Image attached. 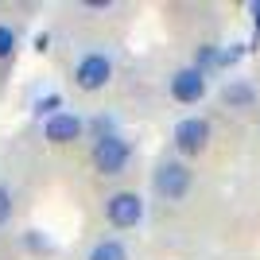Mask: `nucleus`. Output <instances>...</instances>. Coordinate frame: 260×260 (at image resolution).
<instances>
[{
	"instance_id": "nucleus-13",
	"label": "nucleus",
	"mask_w": 260,
	"mask_h": 260,
	"mask_svg": "<svg viewBox=\"0 0 260 260\" xmlns=\"http://www.w3.org/2000/svg\"><path fill=\"white\" fill-rule=\"evenodd\" d=\"M89 128H93V136H98V140H105V136H117V124H113L109 117H98Z\"/></svg>"
},
{
	"instance_id": "nucleus-3",
	"label": "nucleus",
	"mask_w": 260,
	"mask_h": 260,
	"mask_svg": "<svg viewBox=\"0 0 260 260\" xmlns=\"http://www.w3.org/2000/svg\"><path fill=\"white\" fill-rule=\"evenodd\" d=\"M105 217H109V225H113V229H132V225H140V217H144V198L132 194V190H117V194L105 202Z\"/></svg>"
},
{
	"instance_id": "nucleus-4",
	"label": "nucleus",
	"mask_w": 260,
	"mask_h": 260,
	"mask_svg": "<svg viewBox=\"0 0 260 260\" xmlns=\"http://www.w3.org/2000/svg\"><path fill=\"white\" fill-rule=\"evenodd\" d=\"M113 78V62H109V54H101V51H93V54H82L78 58V70H74V82L82 89H101Z\"/></svg>"
},
{
	"instance_id": "nucleus-8",
	"label": "nucleus",
	"mask_w": 260,
	"mask_h": 260,
	"mask_svg": "<svg viewBox=\"0 0 260 260\" xmlns=\"http://www.w3.org/2000/svg\"><path fill=\"white\" fill-rule=\"evenodd\" d=\"M221 101H225L229 109H249V105H256V86H252V82H245V78H237V82H225V89H221Z\"/></svg>"
},
{
	"instance_id": "nucleus-12",
	"label": "nucleus",
	"mask_w": 260,
	"mask_h": 260,
	"mask_svg": "<svg viewBox=\"0 0 260 260\" xmlns=\"http://www.w3.org/2000/svg\"><path fill=\"white\" fill-rule=\"evenodd\" d=\"M245 51H249L245 43H229L225 51H221V66H233V62H241V58H245Z\"/></svg>"
},
{
	"instance_id": "nucleus-16",
	"label": "nucleus",
	"mask_w": 260,
	"mask_h": 260,
	"mask_svg": "<svg viewBox=\"0 0 260 260\" xmlns=\"http://www.w3.org/2000/svg\"><path fill=\"white\" fill-rule=\"evenodd\" d=\"M249 12H252V20H256V31H260V0H252Z\"/></svg>"
},
{
	"instance_id": "nucleus-9",
	"label": "nucleus",
	"mask_w": 260,
	"mask_h": 260,
	"mask_svg": "<svg viewBox=\"0 0 260 260\" xmlns=\"http://www.w3.org/2000/svg\"><path fill=\"white\" fill-rule=\"evenodd\" d=\"M89 260H128V252H124L120 241H101V245H93Z\"/></svg>"
},
{
	"instance_id": "nucleus-14",
	"label": "nucleus",
	"mask_w": 260,
	"mask_h": 260,
	"mask_svg": "<svg viewBox=\"0 0 260 260\" xmlns=\"http://www.w3.org/2000/svg\"><path fill=\"white\" fill-rule=\"evenodd\" d=\"M12 47H16V31L0 23V58H8V54H12Z\"/></svg>"
},
{
	"instance_id": "nucleus-5",
	"label": "nucleus",
	"mask_w": 260,
	"mask_h": 260,
	"mask_svg": "<svg viewBox=\"0 0 260 260\" xmlns=\"http://www.w3.org/2000/svg\"><path fill=\"white\" fill-rule=\"evenodd\" d=\"M206 144H210V120L202 117H186L175 124V148L183 155H198V152H206Z\"/></svg>"
},
{
	"instance_id": "nucleus-7",
	"label": "nucleus",
	"mask_w": 260,
	"mask_h": 260,
	"mask_svg": "<svg viewBox=\"0 0 260 260\" xmlns=\"http://www.w3.org/2000/svg\"><path fill=\"white\" fill-rule=\"evenodd\" d=\"M82 128H86V120L74 117V113H54L51 120H43V132L51 144H74L82 136Z\"/></svg>"
},
{
	"instance_id": "nucleus-2",
	"label": "nucleus",
	"mask_w": 260,
	"mask_h": 260,
	"mask_svg": "<svg viewBox=\"0 0 260 260\" xmlns=\"http://www.w3.org/2000/svg\"><path fill=\"white\" fill-rule=\"evenodd\" d=\"M93 167L98 175H120L132 159V144L124 136H105V140H93Z\"/></svg>"
},
{
	"instance_id": "nucleus-1",
	"label": "nucleus",
	"mask_w": 260,
	"mask_h": 260,
	"mask_svg": "<svg viewBox=\"0 0 260 260\" xmlns=\"http://www.w3.org/2000/svg\"><path fill=\"white\" fill-rule=\"evenodd\" d=\"M152 186H155L159 198L179 202V198H186V190H190V167H186L183 159H163L159 167H155V175H152Z\"/></svg>"
},
{
	"instance_id": "nucleus-11",
	"label": "nucleus",
	"mask_w": 260,
	"mask_h": 260,
	"mask_svg": "<svg viewBox=\"0 0 260 260\" xmlns=\"http://www.w3.org/2000/svg\"><path fill=\"white\" fill-rule=\"evenodd\" d=\"M35 113L47 117V120H51L54 113H62V93H43V98L35 101Z\"/></svg>"
},
{
	"instance_id": "nucleus-6",
	"label": "nucleus",
	"mask_w": 260,
	"mask_h": 260,
	"mask_svg": "<svg viewBox=\"0 0 260 260\" xmlns=\"http://www.w3.org/2000/svg\"><path fill=\"white\" fill-rule=\"evenodd\" d=\"M171 98L183 101V105L202 101V98H206V74H202V70H194V66L175 70V78H171Z\"/></svg>"
},
{
	"instance_id": "nucleus-10",
	"label": "nucleus",
	"mask_w": 260,
	"mask_h": 260,
	"mask_svg": "<svg viewBox=\"0 0 260 260\" xmlns=\"http://www.w3.org/2000/svg\"><path fill=\"white\" fill-rule=\"evenodd\" d=\"M217 66H221V51H217V47H198L194 70H202V74H206V70H217Z\"/></svg>"
},
{
	"instance_id": "nucleus-15",
	"label": "nucleus",
	"mask_w": 260,
	"mask_h": 260,
	"mask_svg": "<svg viewBox=\"0 0 260 260\" xmlns=\"http://www.w3.org/2000/svg\"><path fill=\"white\" fill-rule=\"evenodd\" d=\"M8 217H12V194L8 186H0V225H8Z\"/></svg>"
}]
</instances>
